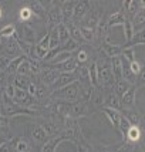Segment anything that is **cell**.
<instances>
[{"label": "cell", "mask_w": 145, "mask_h": 152, "mask_svg": "<svg viewBox=\"0 0 145 152\" xmlns=\"http://www.w3.org/2000/svg\"><path fill=\"white\" fill-rule=\"evenodd\" d=\"M51 99H60V101H66V102H77L80 98V87L78 83H72L70 86L61 88L56 93L50 94Z\"/></svg>", "instance_id": "cell-1"}, {"label": "cell", "mask_w": 145, "mask_h": 152, "mask_svg": "<svg viewBox=\"0 0 145 152\" xmlns=\"http://www.w3.org/2000/svg\"><path fill=\"white\" fill-rule=\"evenodd\" d=\"M97 78H98V87H108L115 83L110 64H107L105 61H97Z\"/></svg>", "instance_id": "cell-2"}, {"label": "cell", "mask_w": 145, "mask_h": 152, "mask_svg": "<svg viewBox=\"0 0 145 152\" xmlns=\"http://www.w3.org/2000/svg\"><path fill=\"white\" fill-rule=\"evenodd\" d=\"M47 33L51 31L53 28L59 26L60 23H63V17H61V12H60V4L54 3L53 6L47 10Z\"/></svg>", "instance_id": "cell-3"}, {"label": "cell", "mask_w": 145, "mask_h": 152, "mask_svg": "<svg viewBox=\"0 0 145 152\" xmlns=\"http://www.w3.org/2000/svg\"><path fill=\"white\" fill-rule=\"evenodd\" d=\"M75 81H77V77H75L74 73H60L57 80L50 86V91H51V93H56V91H59L61 88L70 86V84L75 83Z\"/></svg>", "instance_id": "cell-4"}, {"label": "cell", "mask_w": 145, "mask_h": 152, "mask_svg": "<svg viewBox=\"0 0 145 152\" xmlns=\"http://www.w3.org/2000/svg\"><path fill=\"white\" fill-rule=\"evenodd\" d=\"M60 75V73L57 70H54L51 67H44V68H41V73H40V77H41V83L44 84V86L50 87L53 84L54 81L57 80V77Z\"/></svg>", "instance_id": "cell-5"}, {"label": "cell", "mask_w": 145, "mask_h": 152, "mask_svg": "<svg viewBox=\"0 0 145 152\" xmlns=\"http://www.w3.org/2000/svg\"><path fill=\"white\" fill-rule=\"evenodd\" d=\"M77 1H71V0H67V1H61L60 3V12H61V17H63V23L67 24L68 21H71L72 17V10L75 7Z\"/></svg>", "instance_id": "cell-6"}, {"label": "cell", "mask_w": 145, "mask_h": 152, "mask_svg": "<svg viewBox=\"0 0 145 152\" xmlns=\"http://www.w3.org/2000/svg\"><path fill=\"white\" fill-rule=\"evenodd\" d=\"M101 50H103V54L110 57V58H114V57H119L121 56V51H122V47L119 44H111L108 41H103L101 44Z\"/></svg>", "instance_id": "cell-7"}, {"label": "cell", "mask_w": 145, "mask_h": 152, "mask_svg": "<svg viewBox=\"0 0 145 152\" xmlns=\"http://www.w3.org/2000/svg\"><path fill=\"white\" fill-rule=\"evenodd\" d=\"M47 67H51L54 70H57L59 73H74L77 68H78V64L75 58H68L67 61L61 63V64H56V66H47Z\"/></svg>", "instance_id": "cell-8"}, {"label": "cell", "mask_w": 145, "mask_h": 152, "mask_svg": "<svg viewBox=\"0 0 145 152\" xmlns=\"http://www.w3.org/2000/svg\"><path fill=\"white\" fill-rule=\"evenodd\" d=\"M90 7H91V3L90 1H77L75 3V7L72 10V20H80L83 19L88 12H90Z\"/></svg>", "instance_id": "cell-9"}, {"label": "cell", "mask_w": 145, "mask_h": 152, "mask_svg": "<svg viewBox=\"0 0 145 152\" xmlns=\"http://www.w3.org/2000/svg\"><path fill=\"white\" fill-rule=\"evenodd\" d=\"M135 95H137L135 87H130L128 91L119 98L121 108H122V107H124V108H132V107H134V102H135Z\"/></svg>", "instance_id": "cell-10"}, {"label": "cell", "mask_w": 145, "mask_h": 152, "mask_svg": "<svg viewBox=\"0 0 145 152\" xmlns=\"http://www.w3.org/2000/svg\"><path fill=\"white\" fill-rule=\"evenodd\" d=\"M110 68H111L114 81L122 80V60H121V56H119V57H114V58H111Z\"/></svg>", "instance_id": "cell-11"}, {"label": "cell", "mask_w": 145, "mask_h": 152, "mask_svg": "<svg viewBox=\"0 0 145 152\" xmlns=\"http://www.w3.org/2000/svg\"><path fill=\"white\" fill-rule=\"evenodd\" d=\"M61 142H63V138H61V135H60V132H59L57 135L48 138V141H47L46 144H43L41 152H56L57 151V146H59Z\"/></svg>", "instance_id": "cell-12"}, {"label": "cell", "mask_w": 145, "mask_h": 152, "mask_svg": "<svg viewBox=\"0 0 145 152\" xmlns=\"http://www.w3.org/2000/svg\"><path fill=\"white\" fill-rule=\"evenodd\" d=\"M121 115H124L127 119H128V122L134 126H138L141 124V117H139V114L135 111V110H132V108H124V110H121L119 111Z\"/></svg>", "instance_id": "cell-13"}, {"label": "cell", "mask_w": 145, "mask_h": 152, "mask_svg": "<svg viewBox=\"0 0 145 152\" xmlns=\"http://www.w3.org/2000/svg\"><path fill=\"white\" fill-rule=\"evenodd\" d=\"M31 139H33L36 144H46L48 141V135L47 132L43 129V126L39 125V126H34L33 131H31Z\"/></svg>", "instance_id": "cell-14"}, {"label": "cell", "mask_w": 145, "mask_h": 152, "mask_svg": "<svg viewBox=\"0 0 145 152\" xmlns=\"http://www.w3.org/2000/svg\"><path fill=\"white\" fill-rule=\"evenodd\" d=\"M20 53H21V48H20L19 43H17L13 37H10L6 43V54L10 56V57H13V58H16V57L21 56Z\"/></svg>", "instance_id": "cell-15"}, {"label": "cell", "mask_w": 145, "mask_h": 152, "mask_svg": "<svg viewBox=\"0 0 145 152\" xmlns=\"http://www.w3.org/2000/svg\"><path fill=\"white\" fill-rule=\"evenodd\" d=\"M27 7H29V9L31 10V13L36 14L39 19H46V17H47V9L44 7V4H43L41 1L34 0V1H31V3H30Z\"/></svg>", "instance_id": "cell-16"}, {"label": "cell", "mask_w": 145, "mask_h": 152, "mask_svg": "<svg viewBox=\"0 0 145 152\" xmlns=\"http://www.w3.org/2000/svg\"><path fill=\"white\" fill-rule=\"evenodd\" d=\"M57 33H59V40H60V47H66L71 39H70V33L67 30V26L64 23H60L57 26Z\"/></svg>", "instance_id": "cell-17"}, {"label": "cell", "mask_w": 145, "mask_h": 152, "mask_svg": "<svg viewBox=\"0 0 145 152\" xmlns=\"http://www.w3.org/2000/svg\"><path fill=\"white\" fill-rule=\"evenodd\" d=\"M103 114H105V117L110 119V122H111V125L115 128V129H118V124H119V117H121V114L119 111H115V110H111V108H107V107H103Z\"/></svg>", "instance_id": "cell-18"}, {"label": "cell", "mask_w": 145, "mask_h": 152, "mask_svg": "<svg viewBox=\"0 0 145 152\" xmlns=\"http://www.w3.org/2000/svg\"><path fill=\"white\" fill-rule=\"evenodd\" d=\"M67 26V30H68V33H70V39L71 41H74L75 44H80L83 39H81V31H80V27L75 26V23H72V21H68L66 24Z\"/></svg>", "instance_id": "cell-19"}, {"label": "cell", "mask_w": 145, "mask_h": 152, "mask_svg": "<svg viewBox=\"0 0 145 152\" xmlns=\"http://www.w3.org/2000/svg\"><path fill=\"white\" fill-rule=\"evenodd\" d=\"M125 14L122 12H114V13L107 19V26L108 28L110 27H114V26H122V23L125 21Z\"/></svg>", "instance_id": "cell-20"}, {"label": "cell", "mask_w": 145, "mask_h": 152, "mask_svg": "<svg viewBox=\"0 0 145 152\" xmlns=\"http://www.w3.org/2000/svg\"><path fill=\"white\" fill-rule=\"evenodd\" d=\"M144 23H145V10L144 9H141L138 13L131 19V24H132L134 31H135V30H137V31L144 30Z\"/></svg>", "instance_id": "cell-21"}, {"label": "cell", "mask_w": 145, "mask_h": 152, "mask_svg": "<svg viewBox=\"0 0 145 152\" xmlns=\"http://www.w3.org/2000/svg\"><path fill=\"white\" fill-rule=\"evenodd\" d=\"M68 58H71V50H63V51H59V53L54 56L53 58L47 63V66H56V64H61L67 61Z\"/></svg>", "instance_id": "cell-22"}, {"label": "cell", "mask_w": 145, "mask_h": 152, "mask_svg": "<svg viewBox=\"0 0 145 152\" xmlns=\"http://www.w3.org/2000/svg\"><path fill=\"white\" fill-rule=\"evenodd\" d=\"M130 87H131V84H130L128 81H125V80H118V81L114 83V94H115L118 98H121V97L128 91Z\"/></svg>", "instance_id": "cell-23"}, {"label": "cell", "mask_w": 145, "mask_h": 152, "mask_svg": "<svg viewBox=\"0 0 145 152\" xmlns=\"http://www.w3.org/2000/svg\"><path fill=\"white\" fill-rule=\"evenodd\" d=\"M87 71H88V81L91 87H98V78H97V61H91L88 67H87Z\"/></svg>", "instance_id": "cell-24"}, {"label": "cell", "mask_w": 145, "mask_h": 152, "mask_svg": "<svg viewBox=\"0 0 145 152\" xmlns=\"http://www.w3.org/2000/svg\"><path fill=\"white\" fill-rule=\"evenodd\" d=\"M43 129L47 132L48 137H54V135H57L59 134V125H57V122L54 121V119L48 118L44 121V124H43Z\"/></svg>", "instance_id": "cell-25"}, {"label": "cell", "mask_w": 145, "mask_h": 152, "mask_svg": "<svg viewBox=\"0 0 145 152\" xmlns=\"http://www.w3.org/2000/svg\"><path fill=\"white\" fill-rule=\"evenodd\" d=\"M142 137V131L139 129V126H134L131 125V128L128 129V132H127V138H125V142H137L139 141Z\"/></svg>", "instance_id": "cell-26"}, {"label": "cell", "mask_w": 145, "mask_h": 152, "mask_svg": "<svg viewBox=\"0 0 145 152\" xmlns=\"http://www.w3.org/2000/svg\"><path fill=\"white\" fill-rule=\"evenodd\" d=\"M107 30H108V26H107V19L105 16H101L98 19V23L95 26V34L98 39H104V36L107 34Z\"/></svg>", "instance_id": "cell-27"}, {"label": "cell", "mask_w": 145, "mask_h": 152, "mask_svg": "<svg viewBox=\"0 0 145 152\" xmlns=\"http://www.w3.org/2000/svg\"><path fill=\"white\" fill-rule=\"evenodd\" d=\"M104 104H105L107 108H111V110H115V111H121L119 98L114 93H111L108 97H107V99H104Z\"/></svg>", "instance_id": "cell-28"}, {"label": "cell", "mask_w": 145, "mask_h": 152, "mask_svg": "<svg viewBox=\"0 0 145 152\" xmlns=\"http://www.w3.org/2000/svg\"><path fill=\"white\" fill-rule=\"evenodd\" d=\"M24 57L26 56H19V57H16V58H12L10 61H9V66H7L6 68V73L9 74V75H13V74H16V71H17V68H19L20 63L24 60Z\"/></svg>", "instance_id": "cell-29"}, {"label": "cell", "mask_w": 145, "mask_h": 152, "mask_svg": "<svg viewBox=\"0 0 145 152\" xmlns=\"http://www.w3.org/2000/svg\"><path fill=\"white\" fill-rule=\"evenodd\" d=\"M144 7H145V3H144V1L130 0V6H128V9H127V13H128V16H130V17L132 19V17L138 13L141 9H144Z\"/></svg>", "instance_id": "cell-30"}, {"label": "cell", "mask_w": 145, "mask_h": 152, "mask_svg": "<svg viewBox=\"0 0 145 152\" xmlns=\"http://www.w3.org/2000/svg\"><path fill=\"white\" fill-rule=\"evenodd\" d=\"M138 44H145V37H144V30H139L137 33H134V36L131 37V40L127 43L125 47H135Z\"/></svg>", "instance_id": "cell-31"}, {"label": "cell", "mask_w": 145, "mask_h": 152, "mask_svg": "<svg viewBox=\"0 0 145 152\" xmlns=\"http://www.w3.org/2000/svg\"><path fill=\"white\" fill-rule=\"evenodd\" d=\"M50 87L44 86L43 83H40V84H36V98L37 99H43L46 98V97H50Z\"/></svg>", "instance_id": "cell-32"}, {"label": "cell", "mask_w": 145, "mask_h": 152, "mask_svg": "<svg viewBox=\"0 0 145 152\" xmlns=\"http://www.w3.org/2000/svg\"><path fill=\"white\" fill-rule=\"evenodd\" d=\"M90 102H92L95 107H100V105H103V104H104V98H103V91H101V87H95V88H94Z\"/></svg>", "instance_id": "cell-33"}, {"label": "cell", "mask_w": 145, "mask_h": 152, "mask_svg": "<svg viewBox=\"0 0 145 152\" xmlns=\"http://www.w3.org/2000/svg\"><path fill=\"white\" fill-rule=\"evenodd\" d=\"M130 128H131V124L128 122V119H127L124 115H121V117H119L118 131L121 132V135H122L124 141H125V138H127V132H128V129H130Z\"/></svg>", "instance_id": "cell-34"}, {"label": "cell", "mask_w": 145, "mask_h": 152, "mask_svg": "<svg viewBox=\"0 0 145 152\" xmlns=\"http://www.w3.org/2000/svg\"><path fill=\"white\" fill-rule=\"evenodd\" d=\"M31 149V145H30V142L24 138H20L17 139V142H16V145H14V151L16 152H30Z\"/></svg>", "instance_id": "cell-35"}, {"label": "cell", "mask_w": 145, "mask_h": 152, "mask_svg": "<svg viewBox=\"0 0 145 152\" xmlns=\"http://www.w3.org/2000/svg\"><path fill=\"white\" fill-rule=\"evenodd\" d=\"M16 75H23V77H30V63L29 60L24 58L21 63H20L19 68L16 71Z\"/></svg>", "instance_id": "cell-36"}, {"label": "cell", "mask_w": 145, "mask_h": 152, "mask_svg": "<svg viewBox=\"0 0 145 152\" xmlns=\"http://www.w3.org/2000/svg\"><path fill=\"white\" fill-rule=\"evenodd\" d=\"M50 34V44H48V48L50 50H56L60 47V40H59V33H57V27L53 28L51 31H48Z\"/></svg>", "instance_id": "cell-37"}, {"label": "cell", "mask_w": 145, "mask_h": 152, "mask_svg": "<svg viewBox=\"0 0 145 152\" xmlns=\"http://www.w3.org/2000/svg\"><path fill=\"white\" fill-rule=\"evenodd\" d=\"M122 27H124V37H125V43H128V41L131 40V37L134 36V28H132L131 20L125 19V21L122 23Z\"/></svg>", "instance_id": "cell-38"}, {"label": "cell", "mask_w": 145, "mask_h": 152, "mask_svg": "<svg viewBox=\"0 0 145 152\" xmlns=\"http://www.w3.org/2000/svg\"><path fill=\"white\" fill-rule=\"evenodd\" d=\"M80 31H81V39H83V41L86 40V41H88V43H91L92 40H94V37H95V31L94 30H91V28H88V27H80Z\"/></svg>", "instance_id": "cell-39"}, {"label": "cell", "mask_w": 145, "mask_h": 152, "mask_svg": "<svg viewBox=\"0 0 145 152\" xmlns=\"http://www.w3.org/2000/svg\"><path fill=\"white\" fill-rule=\"evenodd\" d=\"M30 80L29 77H23V75H16L14 77V87L16 88H20V90H27V86H29Z\"/></svg>", "instance_id": "cell-40"}, {"label": "cell", "mask_w": 145, "mask_h": 152, "mask_svg": "<svg viewBox=\"0 0 145 152\" xmlns=\"http://www.w3.org/2000/svg\"><path fill=\"white\" fill-rule=\"evenodd\" d=\"M122 60H125L127 63H131L135 60V51H134V47H122V51H121Z\"/></svg>", "instance_id": "cell-41"}, {"label": "cell", "mask_w": 145, "mask_h": 152, "mask_svg": "<svg viewBox=\"0 0 145 152\" xmlns=\"http://www.w3.org/2000/svg\"><path fill=\"white\" fill-rule=\"evenodd\" d=\"M29 63H30V77H37V75H40L43 66L40 64L39 61H33V60H29Z\"/></svg>", "instance_id": "cell-42"}, {"label": "cell", "mask_w": 145, "mask_h": 152, "mask_svg": "<svg viewBox=\"0 0 145 152\" xmlns=\"http://www.w3.org/2000/svg\"><path fill=\"white\" fill-rule=\"evenodd\" d=\"M16 31V27L14 24H6V26H3L0 28V37H7V39H10L13 33Z\"/></svg>", "instance_id": "cell-43"}, {"label": "cell", "mask_w": 145, "mask_h": 152, "mask_svg": "<svg viewBox=\"0 0 145 152\" xmlns=\"http://www.w3.org/2000/svg\"><path fill=\"white\" fill-rule=\"evenodd\" d=\"M128 67H130V71H131L132 75H139V74H142V64H139L137 60L131 61V63L128 64Z\"/></svg>", "instance_id": "cell-44"}, {"label": "cell", "mask_w": 145, "mask_h": 152, "mask_svg": "<svg viewBox=\"0 0 145 152\" xmlns=\"http://www.w3.org/2000/svg\"><path fill=\"white\" fill-rule=\"evenodd\" d=\"M31 14H33L31 10H30L27 6L21 7L20 12H19V16H20V20H21V21H29V20L31 19Z\"/></svg>", "instance_id": "cell-45"}, {"label": "cell", "mask_w": 145, "mask_h": 152, "mask_svg": "<svg viewBox=\"0 0 145 152\" xmlns=\"http://www.w3.org/2000/svg\"><path fill=\"white\" fill-rule=\"evenodd\" d=\"M87 60H88V54H87L86 50H80L78 54H77V57H75V61H77V64H84L87 63Z\"/></svg>", "instance_id": "cell-46"}, {"label": "cell", "mask_w": 145, "mask_h": 152, "mask_svg": "<svg viewBox=\"0 0 145 152\" xmlns=\"http://www.w3.org/2000/svg\"><path fill=\"white\" fill-rule=\"evenodd\" d=\"M9 124H10V118L0 115V132H7L9 131Z\"/></svg>", "instance_id": "cell-47"}, {"label": "cell", "mask_w": 145, "mask_h": 152, "mask_svg": "<svg viewBox=\"0 0 145 152\" xmlns=\"http://www.w3.org/2000/svg\"><path fill=\"white\" fill-rule=\"evenodd\" d=\"M26 91L31 98H36V83H34V81H30V83H29Z\"/></svg>", "instance_id": "cell-48"}, {"label": "cell", "mask_w": 145, "mask_h": 152, "mask_svg": "<svg viewBox=\"0 0 145 152\" xmlns=\"http://www.w3.org/2000/svg\"><path fill=\"white\" fill-rule=\"evenodd\" d=\"M9 61L10 60L7 58V57H0V73H4L6 71L7 66H9Z\"/></svg>", "instance_id": "cell-49"}, {"label": "cell", "mask_w": 145, "mask_h": 152, "mask_svg": "<svg viewBox=\"0 0 145 152\" xmlns=\"http://www.w3.org/2000/svg\"><path fill=\"white\" fill-rule=\"evenodd\" d=\"M112 152H130V146L127 142H124L121 146H117L115 149H112Z\"/></svg>", "instance_id": "cell-50"}, {"label": "cell", "mask_w": 145, "mask_h": 152, "mask_svg": "<svg viewBox=\"0 0 145 152\" xmlns=\"http://www.w3.org/2000/svg\"><path fill=\"white\" fill-rule=\"evenodd\" d=\"M0 152H12V144H10V141L4 142L3 145H0Z\"/></svg>", "instance_id": "cell-51"}, {"label": "cell", "mask_w": 145, "mask_h": 152, "mask_svg": "<svg viewBox=\"0 0 145 152\" xmlns=\"http://www.w3.org/2000/svg\"><path fill=\"white\" fill-rule=\"evenodd\" d=\"M77 152H91L84 144H77Z\"/></svg>", "instance_id": "cell-52"}, {"label": "cell", "mask_w": 145, "mask_h": 152, "mask_svg": "<svg viewBox=\"0 0 145 152\" xmlns=\"http://www.w3.org/2000/svg\"><path fill=\"white\" fill-rule=\"evenodd\" d=\"M9 141V137H6L3 132H0V145H3L4 142H7Z\"/></svg>", "instance_id": "cell-53"}, {"label": "cell", "mask_w": 145, "mask_h": 152, "mask_svg": "<svg viewBox=\"0 0 145 152\" xmlns=\"http://www.w3.org/2000/svg\"><path fill=\"white\" fill-rule=\"evenodd\" d=\"M98 152H112V149H110V148H103V149H100Z\"/></svg>", "instance_id": "cell-54"}, {"label": "cell", "mask_w": 145, "mask_h": 152, "mask_svg": "<svg viewBox=\"0 0 145 152\" xmlns=\"http://www.w3.org/2000/svg\"><path fill=\"white\" fill-rule=\"evenodd\" d=\"M1 16H3V10L0 9V19H1Z\"/></svg>", "instance_id": "cell-55"}, {"label": "cell", "mask_w": 145, "mask_h": 152, "mask_svg": "<svg viewBox=\"0 0 145 152\" xmlns=\"http://www.w3.org/2000/svg\"><path fill=\"white\" fill-rule=\"evenodd\" d=\"M0 94H1V86H0Z\"/></svg>", "instance_id": "cell-56"}, {"label": "cell", "mask_w": 145, "mask_h": 152, "mask_svg": "<svg viewBox=\"0 0 145 152\" xmlns=\"http://www.w3.org/2000/svg\"><path fill=\"white\" fill-rule=\"evenodd\" d=\"M0 44H1V37H0Z\"/></svg>", "instance_id": "cell-57"}]
</instances>
